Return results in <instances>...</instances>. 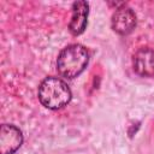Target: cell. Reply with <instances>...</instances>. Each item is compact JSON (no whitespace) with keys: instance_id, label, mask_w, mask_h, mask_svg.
I'll return each instance as SVG.
<instances>
[{"instance_id":"cell-1","label":"cell","mask_w":154,"mask_h":154,"mask_svg":"<svg viewBox=\"0 0 154 154\" xmlns=\"http://www.w3.org/2000/svg\"><path fill=\"white\" fill-rule=\"evenodd\" d=\"M89 55L87 49L81 45H70L65 47L57 60L58 72L65 78H75L87 67Z\"/></svg>"},{"instance_id":"cell-3","label":"cell","mask_w":154,"mask_h":154,"mask_svg":"<svg viewBox=\"0 0 154 154\" xmlns=\"http://www.w3.org/2000/svg\"><path fill=\"white\" fill-rule=\"evenodd\" d=\"M23 143L22 131L11 124L0 128V154H13Z\"/></svg>"},{"instance_id":"cell-2","label":"cell","mask_w":154,"mask_h":154,"mask_svg":"<svg viewBox=\"0 0 154 154\" xmlns=\"http://www.w3.org/2000/svg\"><path fill=\"white\" fill-rule=\"evenodd\" d=\"M38 99L49 109H59L71 100V90L67 84L58 77H47L38 87Z\"/></svg>"},{"instance_id":"cell-4","label":"cell","mask_w":154,"mask_h":154,"mask_svg":"<svg viewBox=\"0 0 154 154\" xmlns=\"http://www.w3.org/2000/svg\"><path fill=\"white\" fill-rule=\"evenodd\" d=\"M112 29L119 35L130 34L136 26V16L132 10L125 5L116 8L112 16Z\"/></svg>"},{"instance_id":"cell-6","label":"cell","mask_w":154,"mask_h":154,"mask_svg":"<svg viewBox=\"0 0 154 154\" xmlns=\"http://www.w3.org/2000/svg\"><path fill=\"white\" fill-rule=\"evenodd\" d=\"M89 13V6L85 1H75L72 5V17L69 24V29L73 35H79L87 26Z\"/></svg>"},{"instance_id":"cell-5","label":"cell","mask_w":154,"mask_h":154,"mask_svg":"<svg viewBox=\"0 0 154 154\" xmlns=\"http://www.w3.org/2000/svg\"><path fill=\"white\" fill-rule=\"evenodd\" d=\"M134 70L142 77H154V49L141 48L138 49L132 59Z\"/></svg>"}]
</instances>
